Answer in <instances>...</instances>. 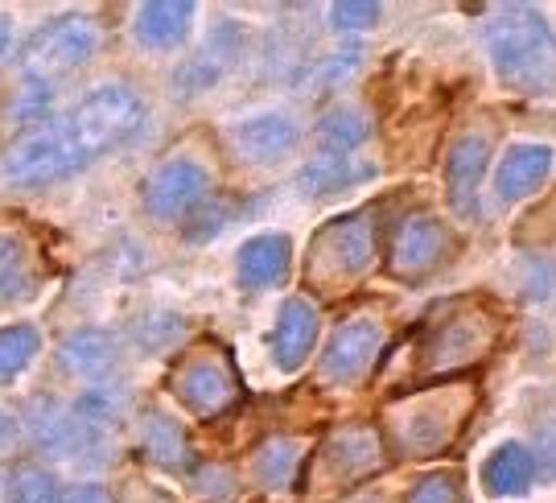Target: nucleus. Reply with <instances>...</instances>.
Here are the masks:
<instances>
[{
	"label": "nucleus",
	"instance_id": "f8f14e48",
	"mask_svg": "<svg viewBox=\"0 0 556 503\" xmlns=\"http://www.w3.org/2000/svg\"><path fill=\"white\" fill-rule=\"evenodd\" d=\"M491 165V133L482 128H466L457 133L450 153H445V186H450V202L466 219H475V194H478V181L486 174Z\"/></svg>",
	"mask_w": 556,
	"mask_h": 503
},
{
	"label": "nucleus",
	"instance_id": "6ab92c4d",
	"mask_svg": "<svg viewBox=\"0 0 556 503\" xmlns=\"http://www.w3.org/2000/svg\"><path fill=\"white\" fill-rule=\"evenodd\" d=\"M326 463L334 466L342 479L367 475V470H376L383 463V438L371 425H346L326 442Z\"/></svg>",
	"mask_w": 556,
	"mask_h": 503
},
{
	"label": "nucleus",
	"instance_id": "c85d7f7f",
	"mask_svg": "<svg viewBox=\"0 0 556 503\" xmlns=\"http://www.w3.org/2000/svg\"><path fill=\"white\" fill-rule=\"evenodd\" d=\"M379 4H371V0H342V4H334L330 9V25L334 29H367V25H376L379 21Z\"/></svg>",
	"mask_w": 556,
	"mask_h": 503
},
{
	"label": "nucleus",
	"instance_id": "7c9ffc66",
	"mask_svg": "<svg viewBox=\"0 0 556 503\" xmlns=\"http://www.w3.org/2000/svg\"><path fill=\"white\" fill-rule=\"evenodd\" d=\"M46 108H50V91H46V83H25V91H17V100L9 108V116L13 121H34V116H46Z\"/></svg>",
	"mask_w": 556,
	"mask_h": 503
},
{
	"label": "nucleus",
	"instance_id": "9d476101",
	"mask_svg": "<svg viewBox=\"0 0 556 503\" xmlns=\"http://www.w3.org/2000/svg\"><path fill=\"white\" fill-rule=\"evenodd\" d=\"M206 186H211V174L194 158H174L144 181V206L157 219H178V215L199 206Z\"/></svg>",
	"mask_w": 556,
	"mask_h": 503
},
{
	"label": "nucleus",
	"instance_id": "20e7f679",
	"mask_svg": "<svg viewBox=\"0 0 556 503\" xmlns=\"http://www.w3.org/2000/svg\"><path fill=\"white\" fill-rule=\"evenodd\" d=\"M169 388L190 413L199 417H219L239 401V372L223 342H202L174 367Z\"/></svg>",
	"mask_w": 556,
	"mask_h": 503
},
{
	"label": "nucleus",
	"instance_id": "a878e982",
	"mask_svg": "<svg viewBox=\"0 0 556 503\" xmlns=\"http://www.w3.org/2000/svg\"><path fill=\"white\" fill-rule=\"evenodd\" d=\"M321 137L338 153H358V144L371 137V116L358 103H338L321 116Z\"/></svg>",
	"mask_w": 556,
	"mask_h": 503
},
{
	"label": "nucleus",
	"instance_id": "2f4dec72",
	"mask_svg": "<svg viewBox=\"0 0 556 503\" xmlns=\"http://www.w3.org/2000/svg\"><path fill=\"white\" fill-rule=\"evenodd\" d=\"M62 503H112V495H108L103 487H96V483H79V487H71V491L62 495Z\"/></svg>",
	"mask_w": 556,
	"mask_h": 503
},
{
	"label": "nucleus",
	"instance_id": "5701e85b",
	"mask_svg": "<svg viewBox=\"0 0 556 503\" xmlns=\"http://www.w3.org/2000/svg\"><path fill=\"white\" fill-rule=\"evenodd\" d=\"M301 458H305V442H298V438H273V442H264L256 450L252 466H256L260 483L280 491V487H289L298 479Z\"/></svg>",
	"mask_w": 556,
	"mask_h": 503
},
{
	"label": "nucleus",
	"instance_id": "f03ea898",
	"mask_svg": "<svg viewBox=\"0 0 556 503\" xmlns=\"http://www.w3.org/2000/svg\"><path fill=\"white\" fill-rule=\"evenodd\" d=\"M470 413H475L470 383H438L392 404L383 413V438L400 458H429L454 445Z\"/></svg>",
	"mask_w": 556,
	"mask_h": 503
},
{
	"label": "nucleus",
	"instance_id": "0eeeda50",
	"mask_svg": "<svg viewBox=\"0 0 556 503\" xmlns=\"http://www.w3.org/2000/svg\"><path fill=\"white\" fill-rule=\"evenodd\" d=\"M140 121H144V108L137 96L124 83H103L79 103V116L71 121V128L87 149V158H100L112 144L128 141L140 128Z\"/></svg>",
	"mask_w": 556,
	"mask_h": 503
},
{
	"label": "nucleus",
	"instance_id": "bb28decb",
	"mask_svg": "<svg viewBox=\"0 0 556 503\" xmlns=\"http://www.w3.org/2000/svg\"><path fill=\"white\" fill-rule=\"evenodd\" d=\"M38 355V330L34 326H4L0 330V376H17Z\"/></svg>",
	"mask_w": 556,
	"mask_h": 503
},
{
	"label": "nucleus",
	"instance_id": "6e6552de",
	"mask_svg": "<svg viewBox=\"0 0 556 503\" xmlns=\"http://www.w3.org/2000/svg\"><path fill=\"white\" fill-rule=\"evenodd\" d=\"M96 46H100L96 21L71 13V17L46 25L38 38L25 46V71H29V79H59L91 59Z\"/></svg>",
	"mask_w": 556,
	"mask_h": 503
},
{
	"label": "nucleus",
	"instance_id": "aec40b11",
	"mask_svg": "<svg viewBox=\"0 0 556 503\" xmlns=\"http://www.w3.org/2000/svg\"><path fill=\"white\" fill-rule=\"evenodd\" d=\"M289 256H293L289 236H277V231L256 236L239 248V281L248 289H268L289 273Z\"/></svg>",
	"mask_w": 556,
	"mask_h": 503
},
{
	"label": "nucleus",
	"instance_id": "c756f323",
	"mask_svg": "<svg viewBox=\"0 0 556 503\" xmlns=\"http://www.w3.org/2000/svg\"><path fill=\"white\" fill-rule=\"evenodd\" d=\"M404 503H457V479L454 475H429L425 483L408 491Z\"/></svg>",
	"mask_w": 556,
	"mask_h": 503
},
{
	"label": "nucleus",
	"instance_id": "a211bd4d",
	"mask_svg": "<svg viewBox=\"0 0 556 503\" xmlns=\"http://www.w3.org/2000/svg\"><path fill=\"white\" fill-rule=\"evenodd\" d=\"M194 25V4L186 0H153V4H140L137 13V38L149 50H174L186 41Z\"/></svg>",
	"mask_w": 556,
	"mask_h": 503
},
{
	"label": "nucleus",
	"instance_id": "f3484780",
	"mask_svg": "<svg viewBox=\"0 0 556 503\" xmlns=\"http://www.w3.org/2000/svg\"><path fill=\"white\" fill-rule=\"evenodd\" d=\"M553 174V149L548 144H516L507 149V158L498 162L495 190L503 202L528 199L532 190H540Z\"/></svg>",
	"mask_w": 556,
	"mask_h": 503
},
{
	"label": "nucleus",
	"instance_id": "1a4fd4ad",
	"mask_svg": "<svg viewBox=\"0 0 556 503\" xmlns=\"http://www.w3.org/2000/svg\"><path fill=\"white\" fill-rule=\"evenodd\" d=\"M450 252V231L445 223L433 219L429 211H413L396 223L392 243H388V273L408 281V277H425L433 273Z\"/></svg>",
	"mask_w": 556,
	"mask_h": 503
},
{
	"label": "nucleus",
	"instance_id": "4468645a",
	"mask_svg": "<svg viewBox=\"0 0 556 503\" xmlns=\"http://www.w3.org/2000/svg\"><path fill=\"white\" fill-rule=\"evenodd\" d=\"M301 128L293 116L285 112H256V116H243V121L231 128V141H236L239 158L256 165H273L280 162L293 144H298Z\"/></svg>",
	"mask_w": 556,
	"mask_h": 503
},
{
	"label": "nucleus",
	"instance_id": "ddd939ff",
	"mask_svg": "<svg viewBox=\"0 0 556 503\" xmlns=\"http://www.w3.org/2000/svg\"><path fill=\"white\" fill-rule=\"evenodd\" d=\"M379 165L371 158H358V153H338V149H321L318 158L301 165L298 174V190L305 199H330V194H342L358 181L376 178Z\"/></svg>",
	"mask_w": 556,
	"mask_h": 503
},
{
	"label": "nucleus",
	"instance_id": "39448f33",
	"mask_svg": "<svg viewBox=\"0 0 556 503\" xmlns=\"http://www.w3.org/2000/svg\"><path fill=\"white\" fill-rule=\"evenodd\" d=\"M371 261H376V219H371V211H355V215L330 219L314 236L309 281L342 285L358 277Z\"/></svg>",
	"mask_w": 556,
	"mask_h": 503
},
{
	"label": "nucleus",
	"instance_id": "b1692460",
	"mask_svg": "<svg viewBox=\"0 0 556 503\" xmlns=\"http://www.w3.org/2000/svg\"><path fill=\"white\" fill-rule=\"evenodd\" d=\"M62 363L79 380H100L103 372L112 367V339L100 335V330H75L71 339L62 342Z\"/></svg>",
	"mask_w": 556,
	"mask_h": 503
},
{
	"label": "nucleus",
	"instance_id": "7ed1b4c3",
	"mask_svg": "<svg viewBox=\"0 0 556 503\" xmlns=\"http://www.w3.org/2000/svg\"><path fill=\"white\" fill-rule=\"evenodd\" d=\"M498 339V314L482 302L438 305L420 342V376H454L475 367Z\"/></svg>",
	"mask_w": 556,
	"mask_h": 503
},
{
	"label": "nucleus",
	"instance_id": "423d86ee",
	"mask_svg": "<svg viewBox=\"0 0 556 503\" xmlns=\"http://www.w3.org/2000/svg\"><path fill=\"white\" fill-rule=\"evenodd\" d=\"M91 162L87 149L79 144L75 128L71 124H54V128H38L29 137L9 144L4 153V178L17 181V186H41V181H54L62 174H75L83 165Z\"/></svg>",
	"mask_w": 556,
	"mask_h": 503
},
{
	"label": "nucleus",
	"instance_id": "4be33fe9",
	"mask_svg": "<svg viewBox=\"0 0 556 503\" xmlns=\"http://www.w3.org/2000/svg\"><path fill=\"white\" fill-rule=\"evenodd\" d=\"M34 285H38V264H34L29 243L13 231H0V302L29 298Z\"/></svg>",
	"mask_w": 556,
	"mask_h": 503
},
{
	"label": "nucleus",
	"instance_id": "f257e3e1",
	"mask_svg": "<svg viewBox=\"0 0 556 503\" xmlns=\"http://www.w3.org/2000/svg\"><path fill=\"white\" fill-rule=\"evenodd\" d=\"M486 50L498 79L528 96L556 87V29L532 4H507L486 21Z\"/></svg>",
	"mask_w": 556,
	"mask_h": 503
},
{
	"label": "nucleus",
	"instance_id": "9b49d317",
	"mask_svg": "<svg viewBox=\"0 0 556 503\" xmlns=\"http://www.w3.org/2000/svg\"><path fill=\"white\" fill-rule=\"evenodd\" d=\"M383 347V330L367 318H351L330 335V347L321 351V376L334 383H351L367 376V367L376 363Z\"/></svg>",
	"mask_w": 556,
	"mask_h": 503
},
{
	"label": "nucleus",
	"instance_id": "393cba45",
	"mask_svg": "<svg viewBox=\"0 0 556 503\" xmlns=\"http://www.w3.org/2000/svg\"><path fill=\"white\" fill-rule=\"evenodd\" d=\"M144 454L165 470H181L190 463V450H186V433L178 422H169L165 413H149L144 417Z\"/></svg>",
	"mask_w": 556,
	"mask_h": 503
},
{
	"label": "nucleus",
	"instance_id": "2eb2a0df",
	"mask_svg": "<svg viewBox=\"0 0 556 503\" xmlns=\"http://www.w3.org/2000/svg\"><path fill=\"white\" fill-rule=\"evenodd\" d=\"M318 342V310L305 302V298H289L280 305V318L268 335V347H273V363L280 372H298L301 363L309 360Z\"/></svg>",
	"mask_w": 556,
	"mask_h": 503
},
{
	"label": "nucleus",
	"instance_id": "dca6fc26",
	"mask_svg": "<svg viewBox=\"0 0 556 503\" xmlns=\"http://www.w3.org/2000/svg\"><path fill=\"white\" fill-rule=\"evenodd\" d=\"M239 59V29L227 21V25H215L211 38L202 41V50L178 71V96H199V91H211L215 83L231 71V62Z\"/></svg>",
	"mask_w": 556,
	"mask_h": 503
},
{
	"label": "nucleus",
	"instance_id": "72a5a7b5",
	"mask_svg": "<svg viewBox=\"0 0 556 503\" xmlns=\"http://www.w3.org/2000/svg\"><path fill=\"white\" fill-rule=\"evenodd\" d=\"M544 438L553 442V445H544V463H548V466L556 470V433H544Z\"/></svg>",
	"mask_w": 556,
	"mask_h": 503
},
{
	"label": "nucleus",
	"instance_id": "cd10ccee",
	"mask_svg": "<svg viewBox=\"0 0 556 503\" xmlns=\"http://www.w3.org/2000/svg\"><path fill=\"white\" fill-rule=\"evenodd\" d=\"M9 503H62V491L41 470H17L9 483Z\"/></svg>",
	"mask_w": 556,
	"mask_h": 503
},
{
	"label": "nucleus",
	"instance_id": "412c9836",
	"mask_svg": "<svg viewBox=\"0 0 556 503\" xmlns=\"http://www.w3.org/2000/svg\"><path fill=\"white\" fill-rule=\"evenodd\" d=\"M536 479V458H532V450L528 445H498L495 454L486 458L482 466V487L498 495V500H507V495H523L528 487Z\"/></svg>",
	"mask_w": 556,
	"mask_h": 503
},
{
	"label": "nucleus",
	"instance_id": "473e14b6",
	"mask_svg": "<svg viewBox=\"0 0 556 503\" xmlns=\"http://www.w3.org/2000/svg\"><path fill=\"white\" fill-rule=\"evenodd\" d=\"M13 46H17V29H13L9 17H0V62L13 54Z\"/></svg>",
	"mask_w": 556,
	"mask_h": 503
}]
</instances>
